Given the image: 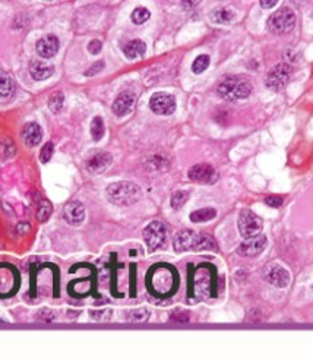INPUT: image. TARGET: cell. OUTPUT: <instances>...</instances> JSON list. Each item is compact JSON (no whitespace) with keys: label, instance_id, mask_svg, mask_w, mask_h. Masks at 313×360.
Masks as SVG:
<instances>
[{"label":"cell","instance_id":"obj_1","mask_svg":"<svg viewBox=\"0 0 313 360\" xmlns=\"http://www.w3.org/2000/svg\"><path fill=\"white\" fill-rule=\"evenodd\" d=\"M107 198L114 205L129 206L141 199V187L133 182H117L107 187Z\"/></svg>","mask_w":313,"mask_h":360},{"label":"cell","instance_id":"obj_2","mask_svg":"<svg viewBox=\"0 0 313 360\" xmlns=\"http://www.w3.org/2000/svg\"><path fill=\"white\" fill-rule=\"evenodd\" d=\"M150 287L155 294H170L174 287L177 286V277L174 276L172 268L165 267V265H157L150 272L148 281Z\"/></svg>","mask_w":313,"mask_h":360},{"label":"cell","instance_id":"obj_3","mask_svg":"<svg viewBox=\"0 0 313 360\" xmlns=\"http://www.w3.org/2000/svg\"><path fill=\"white\" fill-rule=\"evenodd\" d=\"M220 97L227 101H240L247 98L252 93V85L242 78H228L218 85Z\"/></svg>","mask_w":313,"mask_h":360},{"label":"cell","instance_id":"obj_4","mask_svg":"<svg viewBox=\"0 0 313 360\" xmlns=\"http://www.w3.org/2000/svg\"><path fill=\"white\" fill-rule=\"evenodd\" d=\"M296 25V15L290 8H283L274 12L268 19V28L273 34L284 35L291 31Z\"/></svg>","mask_w":313,"mask_h":360},{"label":"cell","instance_id":"obj_5","mask_svg":"<svg viewBox=\"0 0 313 360\" xmlns=\"http://www.w3.org/2000/svg\"><path fill=\"white\" fill-rule=\"evenodd\" d=\"M237 227L243 239H251V237L261 235L263 224L262 220L251 209H243L237 218Z\"/></svg>","mask_w":313,"mask_h":360},{"label":"cell","instance_id":"obj_6","mask_svg":"<svg viewBox=\"0 0 313 360\" xmlns=\"http://www.w3.org/2000/svg\"><path fill=\"white\" fill-rule=\"evenodd\" d=\"M293 69L290 65L287 63H280L275 68L271 69V72L268 73L265 85L271 90V91H281L287 87V83L291 78Z\"/></svg>","mask_w":313,"mask_h":360},{"label":"cell","instance_id":"obj_7","mask_svg":"<svg viewBox=\"0 0 313 360\" xmlns=\"http://www.w3.org/2000/svg\"><path fill=\"white\" fill-rule=\"evenodd\" d=\"M143 240L150 250L160 249L167 240V227L161 221H152L143 228Z\"/></svg>","mask_w":313,"mask_h":360},{"label":"cell","instance_id":"obj_8","mask_svg":"<svg viewBox=\"0 0 313 360\" xmlns=\"http://www.w3.org/2000/svg\"><path fill=\"white\" fill-rule=\"evenodd\" d=\"M263 278L266 283L277 288H284L290 284V272L280 264L271 262L263 268Z\"/></svg>","mask_w":313,"mask_h":360},{"label":"cell","instance_id":"obj_9","mask_svg":"<svg viewBox=\"0 0 313 360\" xmlns=\"http://www.w3.org/2000/svg\"><path fill=\"white\" fill-rule=\"evenodd\" d=\"M150 109L155 114L170 116L176 112V98L165 93L154 94L150 100Z\"/></svg>","mask_w":313,"mask_h":360},{"label":"cell","instance_id":"obj_10","mask_svg":"<svg viewBox=\"0 0 313 360\" xmlns=\"http://www.w3.org/2000/svg\"><path fill=\"white\" fill-rule=\"evenodd\" d=\"M266 243H268V240L262 235H258V236L251 237V239H244V242L237 249V253L244 258L258 257L259 253H262L265 250Z\"/></svg>","mask_w":313,"mask_h":360},{"label":"cell","instance_id":"obj_11","mask_svg":"<svg viewBox=\"0 0 313 360\" xmlns=\"http://www.w3.org/2000/svg\"><path fill=\"white\" fill-rule=\"evenodd\" d=\"M189 179L192 182H198V183H212L217 177V173L214 170V167L211 164H196L189 168Z\"/></svg>","mask_w":313,"mask_h":360},{"label":"cell","instance_id":"obj_12","mask_svg":"<svg viewBox=\"0 0 313 360\" xmlns=\"http://www.w3.org/2000/svg\"><path fill=\"white\" fill-rule=\"evenodd\" d=\"M63 218L66 220L68 224L71 226H79L85 220V208L81 202L78 201H72L69 204H66L63 209Z\"/></svg>","mask_w":313,"mask_h":360},{"label":"cell","instance_id":"obj_13","mask_svg":"<svg viewBox=\"0 0 313 360\" xmlns=\"http://www.w3.org/2000/svg\"><path fill=\"white\" fill-rule=\"evenodd\" d=\"M111 161H113V157L109 153H97L92 157L88 158L87 161V170L92 173V175H100L102 172H106L109 167H110Z\"/></svg>","mask_w":313,"mask_h":360},{"label":"cell","instance_id":"obj_14","mask_svg":"<svg viewBox=\"0 0 313 360\" xmlns=\"http://www.w3.org/2000/svg\"><path fill=\"white\" fill-rule=\"evenodd\" d=\"M195 240H196V233L195 231H192V230H182V231H179L174 236L173 247L179 253L186 252V250H193Z\"/></svg>","mask_w":313,"mask_h":360},{"label":"cell","instance_id":"obj_15","mask_svg":"<svg viewBox=\"0 0 313 360\" xmlns=\"http://www.w3.org/2000/svg\"><path fill=\"white\" fill-rule=\"evenodd\" d=\"M37 53L44 59H50L59 52V38L56 35H46L37 41Z\"/></svg>","mask_w":313,"mask_h":360},{"label":"cell","instance_id":"obj_16","mask_svg":"<svg viewBox=\"0 0 313 360\" xmlns=\"http://www.w3.org/2000/svg\"><path fill=\"white\" fill-rule=\"evenodd\" d=\"M136 101V97L135 94L132 93H121L113 103V113L116 116H124V114L131 113L133 105Z\"/></svg>","mask_w":313,"mask_h":360},{"label":"cell","instance_id":"obj_17","mask_svg":"<svg viewBox=\"0 0 313 360\" xmlns=\"http://www.w3.org/2000/svg\"><path fill=\"white\" fill-rule=\"evenodd\" d=\"M22 138H24V142L31 148L37 146L43 139V131H41L40 124L35 123V122L25 124L22 129Z\"/></svg>","mask_w":313,"mask_h":360},{"label":"cell","instance_id":"obj_18","mask_svg":"<svg viewBox=\"0 0 313 360\" xmlns=\"http://www.w3.org/2000/svg\"><path fill=\"white\" fill-rule=\"evenodd\" d=\"M54 72V68L51 66L50 63L41 62V60H34L30 65V73L32 76V79L35 81H44L49 79L51 75Z\"/></svg>","mask_w":313,"mask_h":360},{"label":"cell","instance_id":"obj_19","mask_svg":"<svg viewBox=\"0 0 313 360\" xmlns=\"http://www.w3.org/2000/svg\"><path fill=\"white\" fill-rule=\"evenodd\" d=\"M145 52H147V46H145V43L142 41V40H132V41H129L123 47L124 56L128 59H131V60L142 57L145 54Z\"/></svg>","mask_w":313,"mask_h":360},{"label":"cell","instance_id":"obj_20","mask_svg":"<svg viewBox=\"0 0 313 360\" xmlns=\"http://www.w3.org/2000/svg\"><path fill=\"white\" fill-rule=\"evenodd\" d=\"M236 18V13L232 9H227V8H221V9H215L211 13V19L215 24H221V25H227V24H232Z\"/></svg>","mask_w":313,"mask_h":360},{"label":"cell","instance_id":"obj_21","mask_svg":"<svg viewBox=\"0 0 313 360\" xmlns=\"http://www.w3.org/2000/svg\"><path fill=\"white\" fill-rule=\"evenodd\" d=\"M215 249H217V245H215V240L211 236L196 235L193 250H215Z\"/></svg>","mask_w":313,"mask_h":360},{"label":"cell","instance_id":"obj_22","mask_svg":"<svg viewBox=\"0 0 313 360\" xmlns=\"http://www.w3.org/2000/svg\"><path fill=\"white\" fill-rule=\"evenodd\" d=\"M215 216H217V211L214 208H202V209L193 211L191 214V221L192 223H206L212 218H215Z\"/></svg>","mask_w":313,"mask_h":360},{"label":"cell","instance_id":"obj_23","mask_svg":"<svg viewBox=\"0 0 313 360\" xmlns=\"http://www.w3.org/2000/svg\"><path fill=\"white\" fill-rule=\"evenodd\" d=\"M13 94V82L9 75L0 71V98H9Z\"/></svg>","mask_w":313,"mask_h":360},{"label":"cell","instance_id":"obj_24","mask_svg":"<svg viewBox=\"0 0 313 360\" xmlns=\"http://www.w3.org/2000/svg\"><path fill=\"white\" fill-rule=\"evenodd\" d=\"M106 132V128H104V122H102L101 117H94L91 122V136L94 141H100Z\"/></svg>","mask_w":313,"mask_h":360},{"label":"cell","instance_id":"obj_25","mask_svg":"<svg viewBox=\"0 0 313 360\" xmlns=\"http://www.w3.org/2000/svg\"><path fill=\"white\" fill-rule=\"evenodd\" d=\"M51 211H53V208H51L50 202L47 199H41L38 208H37V217H38L41 223L49 220V217L51 216Z\"/></svg>","mask_w":313,"mask_h":360},{"label":"cell","instance_id":"obj_26","mask_svg":"<svg viewBox=\"0 0 313 360\" xmlns=\"http://www.w3.org/2000/svg\"><path fill=\"white\" fill-rule=\"evenodd\" d=\"M210 66V56L208 54H201L195 59V62L192 63V71L193 73L199 75L206 71V68Z\"/></svg>","mask_w":313,"mask_h":360},{"label":"cell","instance_id":"obj_27","mask_svg":"<svg viewBox=\"0 0 313 360\" xmlns=\"http://www.w3.org/2000/svg\"><path fill=\"white\" fill-rule=\"evenodd\" d=\"M150 16H151V13H150V11L147 9V8H136L135 11L132 12V21H133V24H136V25H141V24H145V22L150 19Z\"/></svg>","mask_w":313,"mask_h":360},{"label":"cell","instance_id":"obj_28","mask_svg":"<svg viewBox=\"0 0 313 360\" xmlns=\"http://www.w3.org/2000/svg\"><path fill=\"white\" fill-rule=\"evenodd\" d=\"M63 103H65V95L59 91V93L51 94L50 100H49V107L53 113H59L63 109Z\"/></svg>","mask_w":313,"mask_h":360},{"label":"cell","instance_id":"obj_29","mask_svg":"<svg viewBox=\"0 0 313 360\" xmlns=\"http://www.w3.org/2000/svg\"><path fill=\"white\" fill-rule=\"evenodd\" d=\"M187 198H189V194H187V192L177 190V192H174V194L172 195L170 204H172V206L174 208V209H180V208L186 204Z\"/></svg>","mask_w":313,"mask_h":360},{"label":"cell","instance_id":"obj_30","mask_svg":"<svg viewBox=\"0 0 313 360\" xmlns=\"http://www.w3.org/2000/svg\"><path fill=\"white\" fill-rule=\"evenodd\" d=\"M148 318H150V310L143 308L132 310V312H129V315H128V319L131 322H145Z\"/></svg>","mask_w":313,"mask_h":360},{"label":"cell","instance_id":"obj_31","mask_svg":"<svg viewBox=\"0 0 313 360\" xmlns=\"http://www.w3.org/2000/svg\"><path fill=\"white\" fill-rule=\"evenodd\" d=\"M53 153H54V146H53V144H51V142H47V144L43 146V150H41L40 160L43 161V163H47V161H50Z\"/></svg>","mask_w":313,"mask_h":360},{"label":"cell","instance_id":"obj_32","mask_svg":"<svg viewBox=\"0 0 313 360\" xmlns=\"http://www.w3.org/2000/svg\"><path fill=\"white\" fill-rule=\"evenodd\" d=\"M283 202H284L283 196L271 195L265 198V204H266V205L273 206V208H278V206H281L283 205Z\"/></svg>","mask_w":313,"mask_h":360},{"label":"cell","instance_id":"obj_33","mask_svg":"<svg viewBox=\"0 0 313 360\" xmlns=\"http://www.w3.org/2000/svg\"><path fill=\"white\" fill-rule=\"evenodd\" d=\"M110 315H111V310H92L91 312V316L92 319H95V321H104V319H110Z\"/></svg>","mask_w":313,"mask_h":360},{"label":"cell","instance_id":"obj_34","mask_svg":"<svg viewBox=\"0 0 313 360\" xmlns=\"http://www.w3.org/2000/svg\"><path fill=\"white\" fill-rule=\"evenodd\" d=\"M102 49V44L101 41H98V40H92L90 44H88V52L91 53V54H98V53L101 52Z\"/></svg>","mask_w":313,"mask_h":360},{"label":"cell","instance_id":"obj_35","mask_svg":"<svg viewBox=\"0 0 313 360\" xmlns=\"http://www.w3.org/2000/svg\"><path fill=\"white\" fill-rule=\"evenodd\" d=\"M102 68H104V62H97L92 65L91 68L85 72V75L87 76H92V75H97L98 72H101Z\"/></svg>","mask_w":313,"mask_h":360},{"label":"cell","instance_id":"obj_36","mask_svg":"<svg viewBox=\"0 0 313 360\" xmlns=\"http://www.w3.org/2000/svg\"><path fill=\"white\" fill-rule=\"evenodd\" d=\"M173 321H177V322H187L189 321V313L187 312H174L172 315Z\"/></svg>","mask_w":313,"mask_h":360},{"label":"cell","instance_id":"obj_37","mask_svg":"<svg viewBox=\"0 0 313 360\" xmlns=\"http://www.w3.org/2000/svg\"><path fill=\"white\" fill-rule=\"evenodd\" d=\"M38 316H40V319H43V321H53V319H54V313H53L51 310L44 309V310H41Z\"/></svg>","mask_w":313,"mask_h":360},{"label":"cell","instance_id":"obj_38","mask_svg":"<svg viewBox=\"0 0 313 360\" xmlns=\"http://www.w3.org/2000/svg\"><path fill=\"white\" fill-rule=\"evenodd\" d=\"M261 6H262L263 9L274 8V6H277V0H261Z\"/></svg>","mask_w":313,"mask_h":360}]
</instances>
